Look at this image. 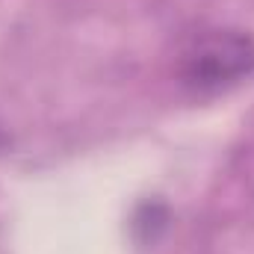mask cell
<instances>
[{"instance_id": "cell-1", "label": "cell", "mask_w": 254, "mask_h": 254, "mask_svg": "<svg viewBox=\"0 0 254 254\" xmlns=\"http://www.w3.org/2000/svg\"><path fill=\"white\" fill-rule=\"evenodd\" d=\"M252 71L254 39L246 36L243 30H204L187 45L181 57L184 83L201 92L231 86Z\"/></svg>"}, {"instance_id": "cell-2", "label": "cell", "mask_w": 254, "mask_h": 254, "mask_svg": "<svg viewBox=\"0 0 254 254\" xmlns=\"http://www.w3.org/2000/svg\"><path fill=\"white\" fill-rule=\"evenodd\" d=\"M136 231H145L142 234V240H154L157 234H154V228H166V210L160 207V204H145L142 210H139V216H136Z\"/></svg>"}]
</instances>
